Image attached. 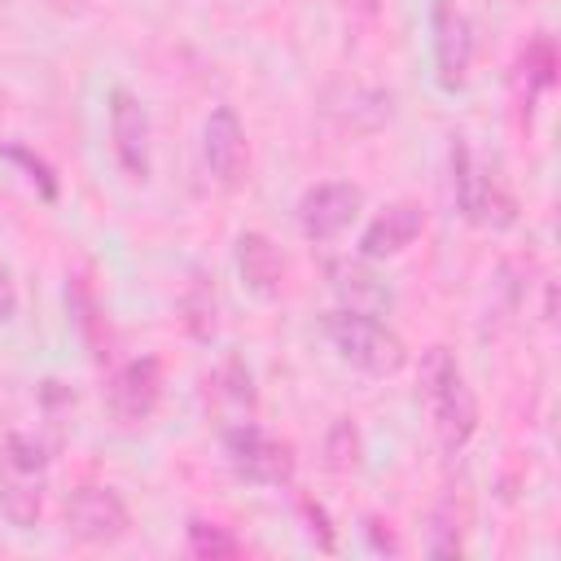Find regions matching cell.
<instances>
[{
  "label": "cell",
  "mask_w": 561,
  "mask_h": 561,
  "mask_svg": "<svg viewBox=\"0 0 561 561\" xmlns=\"http://www.w3.org/2000/svg\"><path fill=\"white\" fill-rule=\"evenodd\" d=\"M66 530L79 543H118L131 530V513L123 495L105 482H79L66 495Z\"/></svg>",
  "instance_id": "obj_9"
},
{
  "label": "cell",
  "mask_w": 561,
  "mask_h": 561,
  "mask_svg": "<svg viewBox=\"0 0 561 561\" xmlns=\"http://www.w3.org/2000/svg\"><path fill=\"white\" fill-rule=\"evenodd\" d=\"M18 316V280L9 272V263H0V324H9Z\"/></svg>",
  "instance_id": "obj_22"
},
{
  "label": "cell",
  "mask_w": 561,
  "mask_h": 561,
  "mask_svg": "<svg viewBox=\"0 0 561 561\" xmlns=\"http://www.w3.org/2000/svg\"><path fill=\"white\" fill-rule=\"evenodd\" d=\"M232 259H237V276L245 285V294H254L259 302H276L280 289H285V254L280 245L259 232V228H245L232 245Z\"/></svg>",
  "instance_id": "obj_13"
},
{
  "label": "cell",
  "mask_w": 561,
  "mask_h": 561,
  "mask_svg": "<svg viewBox=\"0 0 561 561\" xmlns=\"http://www.w3.org/2000/svg\"><path fill=\"white\" fill-rule=\"evenodd\" d=\"M451 193L456 210L478 228H508L517 224V202L504 193L495 175H486L465 136H451Z\"/></svg>",
  "instance_id": "obj_4"
},
{
  "label": "cell",
  "mask_w": 561,
  "mask_h": 561,
  "mask_svg": "<svg viewBox=\"0 0 561 561\" xmlns=\"http://www.w3.org/2000/svg\"><path fill=\"white\" fill-rule=\"evenodd\" d=\"M364 530H368V539H373V543H377V548H390V552H399V543H394V535H390V530H386V535H381V530H377V522H373V517H368V526H364Z\"/></svg>",
  "instance_id": "obj_23"
},
{
  "label": "cell",
  "mask_w": 561,
  "mask_h": 561,
  "mask_svg": "<svg viewBox=\"0 0 561 561\" xmlns=\"http://www.w3.org/2000/svg\"><path fill=\"white\" fill-rule=\"evenodd\" d=\"M180 320L197 342H210L219 333V294H215V276L193 272L188 289L180 294Z\"/></svg>",
  "instance_id": "obj_16"
},
{
  "label": "cell",
  "mask_w": 561,
  "mask_h": 561,
  "mask_svg": "<svg viewBox=\"0 0 561 561\" xmlns=\"http://www.w3.org/2000/svg\"><path fill=\"white\" fill-rule=\"evenodd\" d=\"M224 434V451L237 478L254 482V486H289L294 482V447L267 430H259V421L219 430Z\"/></svg>",
  "instance_id": "obj_5"
},
{
  "label": "cell",
  "mask_w": 561,
  "mask_h": 561,
  "mask_svg": "<svg viewBox=\"0 0 561 561\" xmlns=\"http://www.w3.org/2000/svg\"><path fill=\"white\" fill-rule=\"evenodd\" d=\"M0 158L18 162V167L26 171V180L39 188V197H44V202H57V175H53V167H48L39 153H31L26 145H0Z\"/></svg>",
  "instance_id": "obj_21"
},
{
  "label": "cell",
  "mask_w": 561,
  "mask_h": 561,
  "mask_svg": "<svg viewBox=\"0 0 561 561\" xmlns=\"http://www.w3.org/2000/svg\"><path fill=\"white\" fill-rule=\"evenodd\" d=\"M329 346L337 351L342 364H351L355 373L364 377H394L403 364H408V346L403 337L373 311H351V307H337L320 320Z\"/></svg>",
  "instance_id": "obj_2"
},
{
  "label": "cell",
  "mask_w": 561,
  "mask_h": 561,
  "mask_svg": "<svg viewBox=\"0 0 561 561\" xmlns=\"http://www.w3.org/2000/svg\"><path fill=\"white\" fill-rule=\"evenodd\" d=\"M359 210H364V188L351 184V180H320V184H311V188L298 197V206H294L302 237L316 241V245L342 237V232L359 219Z\"/></svg>",
  "instance_id": "obj_10"
},
{
  "label": "cell",
  "mask_w": 561,
  "mask_h": 561,
  "mask_svg": "<svg viewBox=\"0 0 561 561\" xmlns=\"http://www.w3.org/2000/svg\"><path fill=\"white\" fill-rule=\"evenodd\" d=\"M421 399L434 425V438L447 456L465 451V443L478 434V399L447 346H430L421 359Z\"/></svg>",
  "instance_id": "obj_1"
},
{
  "label": "cell",
  "mask_w": 561,
  "mask_h": 561,
  "mask_svg": "<svg viewBox=\"0 0 561 561\" xmlns=\"http://www.w3.org/2000/svg\"><path fill=\"white\" fill-rule=\"evenodd\" d=\"M110 105V149L118 171L131 184H145L153 175V127H149V110L140 105V96L131 88H110L105 96Z\"/></svg>",
  "instance_id": "obj_7"
},
{
  "label": "cell",
  "mask_w": 561,
  "mask_h": 561,
  "mask_svg": "<svg viewBox=\"0 0 561 561\" xmlns=\"http://www.w3.org/2000/svg\"><path fill=\"white\" fill-rule=\"evenodd\" d=\"M48 451L31 434H9L0 447V517L13 530H31L44 513Z\"/></svg>",
  "instance_id": "obj_3"
},
{
  "label": "cell",
  "mask_w": 561,
  "mask_h": 561,
  "mask_svg": "<svg viewBox=\"0 0 561 561\" xmlns=\"http://www.w3.org/2000/svg\"><path fill=\"white\" fill-rule=\"evenodd\" d=\"M430 57L443 92H460L473 75V22L456 0H430Z\"/></svg>",
  "instance_id": "obj_6"
},
{
  "label": "cell",
  "mask_w": 561,
  "mask_h": 561,
  "mask_svg": "<svg viewBox=\"0 0 561 561\" xmlns=\"http://www.w3.org/2000/svg\"><path fill=\"white\" fill-rule=\"evenodd\" d=\"M66 298H70V316H75V324H79V333H83V342H88V351H92V359H105L110 351H105V337L96 333V329L105 324V316H101V307H96V298H92V289H88L83 280H70V289H66Z\"/></svg>",
  "instance_id": "obj_19"
},
{
  "label": "cell",
  "mask_w": 561,
  "mask_h": 561,
  "mask_svg": "<svg viewBox=\"0 0 561 561\" xmlns=\"http://www.w3.org/2000/svg\"><path fill=\"white\" fill-rule=\"evenodd\" d=\"M324 465L337 469V473L359 465V430L351 421H333V430L324 438Z\"/></svg>",
  "instance_id": "obj_20"
},
{
  "label": "cell",
  "mask_w": 561,
  "mask_h": 561,
  "mask_svg": "<svg viewBox=\"0 0 561 561\" xmlns=\"http://www.w3.org/2000/svg\"><path fill=\"white\" fill-rule=\"evenodd\" d=\"M513 75H517V88L526 92V101L539 96V92H548L557 83V44H552V35H535L517 53V70Z\"/></svg>",
  "instance_id": "obj_17"
},
{
  "label": "cell",
  "mask_w": 561,
  "mask_h": 561,
  "mask_svg": "<svg viewBox=\"0 0 561 561\" xmlns=\"http://www.w3.org/2000/svg\"><path fill=\"white\" fill-rule=\"evenodd\" d=\"M184 548H188V557H202V561H228V557H241V552H245V543H241L228 526L206 522V517H193V522H188Z\"/></svg>",
  "instance_id": "obj_18"
},
{
  "label": "cell",
  "mask_w": 561,
  "mask_h": 561,
  "mask_svg": "<svg viewBox=\"0 0 561 561\" xmlns=\"http://www.w3.org/2000/svg\"><path fill=\"white\" fill-rule=\"evenodd\" d=\"M254 408H259V390H254L250 368L237 355L219 359L206 377V412L219 421V430H232V425L254 421Z\"/></svg>",
  "instance_id": "obj_12"
},
{
  "label": "cell",
  "mask_w": 561,
  "mask_h": 561,
  "mask_svg": "<svg viewBox=\"0 0 561 561\" xmlns=\"http://www.w3.org/2000/svg\"><path fill=\"white\" fill-rule=\"evenodd\" d=\"M425 232V210L416 202H390L386 210H377L359 237V259L368 263H381V259H394L403 254L416 237Z\"/></svg>",
  "instance_id": "obj_14"
},
{
  "label": "cell",
  "mask_w": 561,
  "mask_h": 561,
  "mask_svg": "<svg viewBox=\"0 0 561 561\" xmlns=\"http://www.w3.org/2000/svg\"><path fill=\"white\" fill-rule=\"evenodd\" d=\"M162 403V359L158 355H136L114 368L105 386V408L118 430H140L153 421Z\"/></svg>",
  "instance_id": "obj_8"
},
{
  "label": "cell",
  "mask_w": 561,
  "mask_h": 561,
  "mask_svg": "<svg viewBox=\"0 0 561 561\" xmlns=\"http://www.w3.org/2000/svg\"><path fill=\"white\" fill-rule=\"evenodd\" d=\"M324 276L337 294L342 307L351 311H373V316H386L394 307V289L368 267V259H329L324 263Z\"/></svg>",
  "instance_id": "obj_15"
},
{
  "label": "cell",
  "mask_w": 561,
  "mask_h": 561,
  "mask_svg": "<svg viewBox=\"0 0 561 561\" xmlns=\"http://www.w3.org/2000/svg\"><path fill=\"white\" fill-rule=\"evenodd\" d=\"M202 162L210 171V180L219 188H241L245 171H250V140H245V123L237 118L232 105H215L210 118L202 123Z\"/></svg>",
  "instance_id": "obj_11"
}]
</instances>
